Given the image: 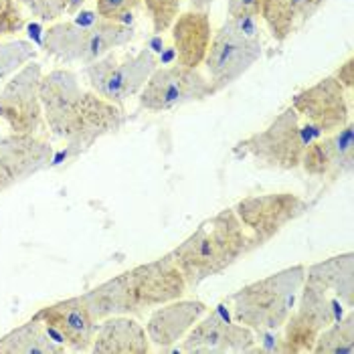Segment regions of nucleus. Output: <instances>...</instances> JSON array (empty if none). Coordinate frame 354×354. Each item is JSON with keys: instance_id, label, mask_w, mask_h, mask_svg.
<instances>
[{"instance_id": "obj_1", "label": "nucleus", "mask_w": 354, "mask_h": 354, "mask_svg": "<svg viewBox=\"0 0 354 354\" xmlns=\"http://www.w3.org/2000/svg\"><path fill=\"white\" fill-rule=\"evenodd\" d=\"M41 104L45 126L67 146L69 156H80L97 140L118 134L128 122L124 109L83 87L80 73L69 67L43 73Z\"/></svg>"}, {"instance_id": "obj_2", "label": "nucleus", "mask_w": 354, "mask_h": 354, "mask_svg": "<svg viewBox=\"0 0 354 354\" xmlns=\"http://www.w3.org/2000/svg\"><path fill=\"white\" fill-rule=\"evenodd\" d=\"M187 281L172 257L152 259L82 294L95 322L109 316L142 318L166 301L178 300L187 292Z\"/></svg>"}, {"instance_id": "obj_3", "label": "nucleus", "mask_w": 354, "mask_h": 354, "mask_svg": "<svg viewBox=\"0 0 354 354\" xmlns=\"http://www.w3.org/2000/svg\"><path fill=\"white\" fill-rule=\"evenodd\" d=\"M247 253H251L249 235L231 207L205 218L168 255L185 275L187 286L198 288L207 279L227 272Z\"/></svg>"}, {"instance_id": "obj_4", "label": "nucleus", "mask_w": 354, "mask_h": 354, "mask_svg": "<svg viewBox=\"0 0 354 354\" xmlns=\"http://www.w3.org/2000/svg\"><path fill=\"white\" fill-rule=\"evenodd\" d=\"M304 279L306 266L300 263L233 292L227 300L233 304L235 322L257 334L281 330L296 306Z\"/></svg>"}, {"instance_id": "obj_5", "label": "nucleus", "mask_w": 354, "mask_h": 354, "mask_svg": "<svg viewBox=\"0 0 354 354\" xmlns=\"http://www.w3.org/2000/svg\"><path fill=\"white\" fill-rule=\"evenodd\" d=\"M136 32L130 25L97 19L93 23L57 21L43 35V53L61 65H89L130 45Z\"/></svg>"}, {"instance_id": "obj_6", "label": "nucleus", "mask_w": 354, "mask_h": 354, "mask_svg": "<svg viewBox=\"0 0 354 354\" xmlns=\"http://www.w3.org/2000/svg\"><path fill=\"white\" fill-rule=\"evenodd\" d=\"M255 19L257 17H229L217 32H213L203 63L209 71L213 93L241 80L261 59L263 41Z\"/></svg>"}, {"instance_id": "obj_7", "label": "nucleus", "mask_w": 354, "mask_h": 354, "mask_svg": "<svg viewBox=\"0 0 354 354\" xmlns=\"http://www.w3.org/2000/svg\"><path fill=\"white\" fill-rule=\"evenodd\" d=\"M312 140L316 136L301 124L300 115L290 106L277 113L266 130L239 140L231 152L237 160L251 158L259 168L290 172L300 168L301 154Z\"/></svg>"}, {"instance_id": "obj_8", "label": "nucleus", "mask_w": 354, "mask_h": 354, "mask_svg": "<svg viewBox=\"0 0 354 354\" xmlns=\"http://www.w3.org/2000/svg\"><path fill=\"white\" fill-rule=\"evenodd\" d=\"M156 67L158 59L150 49H142L132 55L111 51L89 65H83L82 73L91 91L124 109L126 102L142 91Z\"/></svg>"}, {"instance_id": "obj_9", "label": "nucleus", "mask_w": 354, "mask_h": 354, "mask_svg": "<svg viewBox=\"0 0 354 354\" xmlns=\"http://www.w3.org/2000/svg\"><path fill=\"white\" fill-rule=\"evenodd\" d=\"M338 318H342V304L320 286L304 279L296 306L281 326L283 336L277 351L292 354L312 353L318 334Z\"/></svg>"}, {"instance_id": "obj_10", "label": "nucleus", "mask_w": 354, "mask_h": 354, "mask_svg": "<svg viewBox=\"0 0 354 354\" xmlns=\"http://www.w3.org/2000/svg\"><path fill=\"white\" fill-rule=\"evenodd\" d=\"M312 209V203L294 192H270L241 198L233 211L249 235L251 251L270 243L288 225Z\"/></svg>"}, {"instance_id": "obj_11", "label": "nucleus", "mask_w": 354, "mask_h": 354, "mask_svg": "<svg viewBox=\"0 0 354 354\" xmlns=\"http://www.w3.org/2000/svg\"><path fill=\"white\" fill-rule=\"evenodd\" d=\"M43 67L27 63L0 87V124L12 134H39L45 126L41 104Z\"/></svg>"}, {"instance_id": "obj_12", "label": "nucleus", "mask_w": 354, "mask_h": 354, "mask_svg": "<svg viewBox=\"0 0 354 354\" xmlns=\"http://www.w3.org/2000/svg\"><path fill=\"white\" fill-rule=\"evenodd\" d=\"M215 95L209 77H205L198 69L185 65L156 67L148 77L146 85L138 93V106L146 111H170V109L205 102Z\"/></svg>"}, {"instance_id": "obj_13", "label": "nucleus", "mask_w": 354, "mask_h": 354, "mask_svg": "<svg viewBox=\"0 0 354 354\" xmlns=\"http://www.w3.org/2000/svg\"><path fill=\"white\" fill-rule=\"evenodd\" d=\"M292 108L316 138L330 136L351 122L346 89L332 75L298 91L292 97Z\"/></svg>"}, {"instance_id": "obj_14", "label": "nucleus", "mask_w": 354, "mask_h": 354, "mask_svg": "<svg viewBox=\"0 0 354 354\" xmlns=\"http://www.w3.org/2000/svg\"><path fill=\"white\" fill-rule=\"evenodd\" d=\"M53 154L51 142L39 134L0 132V192L49 168Z\"/></svg>"}, {"instance_id": "obj_15", "label": "nucleus", "mask_w": 354, "mask_h": 354, "mask_svg": "<svg viewBox=\"0 0 354 354\" xmlns=\"http://www.w3.org/2000/svg\"><path fill=\"white\" fill-rule=\"evenodd\" d=\"M35 320L43 322L47 332L59 344L75 353H89L93 334H95V318L85 306L82 296H73L67 300H59L41 308Z\"/></svg>"}, {"instance_id": "obj_16", "label": "nucleus", "mask_w": 354, "mask_h": 354, "mask_svg": "<svg viewBox=\"0 0 354 354\" xmlns=\"http://www.w3.org/2000/svg\"><path fill=\"white\" fill-rule=\"evenodd\" d=\"M255 332L239 322H227L218 314L203 316L183 338L180 351L191 354L253 353Z\"/></svg>"}, {"instance_id": "obj_17", "label": "nucleus", "mask_w": 354, "mask_h": 354, "mask_svg": "<svg viewBox=\"0 0 354 354\" xmlns=\"http://www.w3.org/2000/svg\"><path fill=\"white\" fill-rule=\"evenodd\" d=\"M300 168L312 178L338 180L354 168V126L348 122L338 132L312 140L304 154Z\"/></svg>"}, {"instance_id": "obj_18", "label": "nucleus", "mask_w": 354, "mask_h": 354, "mask_svg": "<svg viewBox=\"0 0 354 354\" xmlns=\"http://www.w3.org/2000/svg\"><path fill=\"white\" fill-rule=\"evenodd\" d=\"M209 312L207 304L201 300H172L154 308L146 322V334L150 344L158 348H168L180 342L205 314Z\"/></svg>"}, {"instance_id": "obj_19", "label": "nucleus", "mask_w": 354, "mask_h": 354, "mask_svg": "<svg viewBox=\"0 0 354 354\" xmlns=\"http://www.w3.org/2000/svg\"><path fill=\"white\" fill-rule=\"evenodd\" d=\"M170 30H172V45L178 65L198 69L205 63V57L213 39L211 15L207 10L191 8L174 19Z\"/></svg>"}, {"instance_id": "obj_20", "label": "nucleus", "mask_w": 354, "mask_h": 354, "mask_svg": "<svg viewBox=\"0 0 354 354\" xmlns=\"http://www.w3.org/2000/svg\"><path fill=\"white\" fill-rule=\"evenodd\" d=\"M150 348L146 328L134 316H109L97 322L89 353L146 354Z\"/></svg>"}, {"instance_id": "obj_21", "label": "nucleus", "mask_w": 354, "mask_h": 354, "mask_svg": "<svg viewBox=\"0 0 354 354\" xmlns=\"http://www.w3.org/2000/svg\"><path fill=\"white\" fill-rule=\"evenodd\" d=\"M328 0H261L259 17L263 19L275 43H286L306 27Z\"/></svg>"}, {"instance_id": "obj_22", "label": "nucleus", "mask_w": 354, "mask_h": 354, "mask_svg": "<svg viewBox=\"0 0 354 354\" xmlns=\"http://www.w3.org/2000/svg\"><path fill=\"white\" fill-rule=\"evenodd\" d=\"M306 281L320 286L348 310L354 306V255L351 251L332 255L306 268Z\"/></svg>"}, {"instance_id": "obj_23", "label": "nucleus", "mask_w": 354, "mask_h": 354, "mask_svg": "<svg viewBox=\"0 0 354 354\" xmlns=\"http://www.w3.org/2000/svg\"><path fill=\"white\" fill-rule=\"evenodd\" d=\"M65 351L67 348L55 340L43 322L35 318L0 336V354H61Z\"/></svg>"}, {"instance_id": "obj_24", "label": "nucleus", "mask_w": 354, "mask_h": 354, "mask_svg": "<svg viewBox=\"0 0 354 354\" xmlns=\"http://www.w3.org/2000/svg\"><path fill=\"white\" fill-rule=\"evenodd\" d=\"M316 354H354V314L348 310L346 316L334 320L316 338Z\"/></svg>"}, {"instance_id": "obj_25", "label": "nucleus", "mask_w": 354, "mask_h": 354, "mask_svg": "<svg viewBox=\"0 0 354 354\" xmlns=\"http://www.w3.org/2000/svg\"><path fill=\"white\" fill-rule=\"evenodd\" d=\"M37 49L28 41H0V87L27 63L35 61Z\"/></svg>"}, {"instance_id": "obj_26", "label": "nucleus", "mask_w": 354, "mask_h": 354, "mask_svg": "<svg viewBox=\"0 0 354 354\" xmlns=\"http://www.w3.org/2000/svg\"><path fill=\"white\" fill-rule=\"evenodd\" d=\"M30 17L41 23H57L65 15H75L89 0H19Z\"/></svg>"}, {"instance_id": "obj_27", "label": "nucleus", "mask_w": 354, "mask_h": 354, "mask_svg": "<svg viewBox=\"0 0 354 354\" xmlns=\"http://www.w3.org/2000/svg\"><path fill=\"white\" fill-rule=\"evenodd\" d=\"M146 6V12L150 17L152 30L156 35H162L172 27L174 19L180 15V4L183 0H142Z\"/></svg>"}, {"instance_id": "obj_28", "label": "nucleus", "mask_w": 354, "mask_h": 354, "mask_svg": "<svg viewBox=\"0 0 354 354\" xmlns=\"http://www.w3.org/2000/svg\"><path fill=\"white\" fill-rule=\"evenodd\" d=\"M27 25L25 8L19 0H0V41L21 32Z\"/></svg>"}, {"instance_id": "obj_29", "label": "nucleus", "mask_w": 354, "mask_h": 354, "mask_svg": "<svg viewBox=\"0 0 354 354\" xmlns=\"http://www.w3.org/2000/svg\"><path fill=\"white\" fill-rule=\"evenodd\" d=\"M142 6V0H95V12L100 19L122 23L124 17L132 15Z\"/></svg>"}, {"instance_id": "obj_30", "label": "nucleus", "mask_w": 354, "mask_h": 354, "mask_svg": "<svg viewBox=\"0 0 354 354\" xmlns=\"http://www.w3.org/2000/svg\"><path fill=\"white\" fill-rule=\"evenodd\" d=\"M261 0H227L229 17H259Z\"/></svg>"}, {"instance_id": "obj_31", "label": "nucleus", "mask_w": 354, "mask_h": 354, "mask_svg": "<svg viewBox=\"0 0 354 354\" xmlns=\"http://www.w3.org/2000/svg\"><path fill=\"white\" fill-rule=\"evenodd\" d=\"M336 82L340 83L344 89H353V83H354V61L353 57L351 59H346L338 69H336V73L332 75Z\"/></svg>"}, {"instance_id": "obj_32", "label": "nucleus", "mask_w": 354, "mask_h": 354, "mask_svg": "<svg viewBox=\"0 0 354 354\" xmlns=\"http://www.w3.org/2000/svg\"><path fill=\"white\" fill-rule=\"evenodd\" d=\"M213 2L215 0H191V8L192 10H211V6H213Z\"/></svg>"}]
</instances>
